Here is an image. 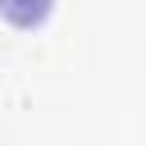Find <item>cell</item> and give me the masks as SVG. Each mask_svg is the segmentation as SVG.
Listing matches in <instances>:
<instances>
[{
    "label": "cell",
    "instance_id": "6da1fadb",
    "mask_svg": "<svg viewBox=\"0 0 146 146\" xmlns=\"http://www.w3.org/2000/svg\"><path fill=\"white\" fill-rule=\"evenodd\" d=\"M50 14V0H5V18L14 27H36Z\"/></svg>",
    "mask_w": 146,
    "mask_h": 146
}]
</instances>
